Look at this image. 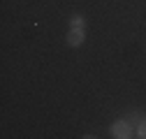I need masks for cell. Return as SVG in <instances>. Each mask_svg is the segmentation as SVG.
I'll list each match as a JSON object with an SVG mask.
<instances>
[{"label": "cell", "instance_id": "6da1fadb", "mask_svg": "<svg viewBox=\"0 0 146 139\" xmlns=\"http://www.w3.org/2000/svg\"><path fill=\"white\" fill-rule=\"evenodd\" d=\"M84 40H86V30H84V28H79V26H72V28H70V32H67V46L77 49V46H81V44H84Z\"/></svg>", "mask_w": 146, "mask_h": 139}, {"label": "cell", "instance_id": "7a4b0ae2", "mask_svg": "<svg viewBox=\"0 0 146 139\" xmlns=\"http://www.w3.org/2000/svg\"><path fill=\"white\" fill-rule=\"evenodd\" d=\"M111 137H116V139H127V137H132V130H130V125H127L125 120H116V123L111 125Z\"/></svg>", "mask_w": 146, "mask_h": 139}, {"label": "cell", "instance_id": "3957f363", "mask_svg": "<svg viewBox=\"0 0 146 139\" xmlns=\"http://www.w3.org/2000/svg\"><path fill=\"white\" fill-rule=\"evenodd\" d=\"M70 23H72V26H79V28H84V16H81V14H74V16L70 19Z\"/></svg>", "mask_w": 146, "mask_h": 139}, {"label": "cell", "instance_id": "277c9868", "mask_svg": "<svg viewBox=\"0 0 146 139\" xmlns=\"http://www.w3.org/2000/svg\"><path fill=\"white\" fill-rule=\"evenodd\" d=\"M137 137H141V139H146V120L139 125V130H137Z\"/></svg>", "mask_w": 146, "mask_h": 139}]
</instances>
